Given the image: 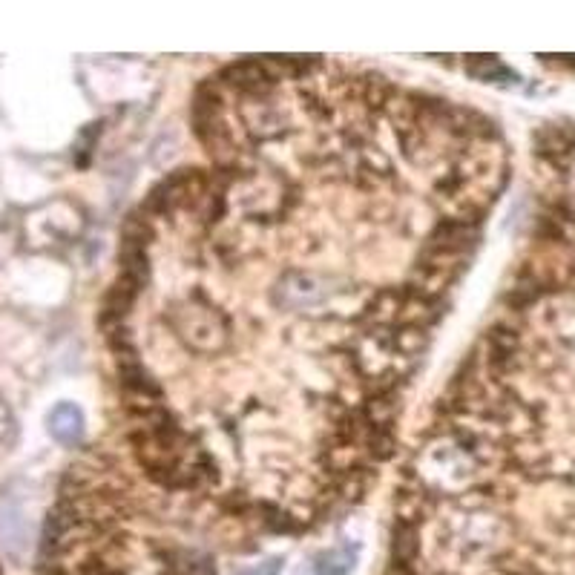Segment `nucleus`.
I'll list each match as a JSON object with an SVG mask.
<instances>
[{
  "label": "nucleus",
  "mask_w": 575,
  "mask_h": 575,
  "mask_svg": "<svg viewBox=\"0 0 575 575\" xmlns=\"http://www.w3.org/2000/svg\"><path fill=\"white\" fill-rule=\"evenodd\" d=\"M176 331L184 337V343L199 351H216L228 343V325L216 308H196L182 305L176 308Z\"/></svg>",
  "instance_id": "1"
},
{
  "label": "nucleus",
  "mask_w": 575,
  "mask_h": 575,
  "mask_svg": "<svg viewBox=\"0 0 575 575\" xmlns=\"http://www.w3.org/2000/svg\"><path fill=\"white\" fill-rule=\"evenodd\" d=\"M222 81L233 90L242 92V95H248V98H268L279 78L268 69L265 61H239V64H230L222 72Z\"/></svg>",
  "instance_id": "2"
},
{
  "label": "nucleus",
  "mask_w": 575,
  "mask_h": 575,
  "mask_svg": "<svg viewBox=\"0 0 575 575\" xmlns=\"http://www.w3.org/2000/svg\"><path fill=\"white\" fill-rule=\"evenodd\" d=\"M138 291H141V285H138L136 279H130V276L124 274L115 279L113 288H110L107 297H104V308H101V325H104V331L121 328V320H124L127 311L133 308Z\"/></svg>",
  "instance_id": "3"
},
{
  "label": "nucleus",
  "mask_w": 575,
  "mask_h": 575,
  "mask_svg": "<svg viewBox=\"0 0 575 575\" xmlns=\"http://www.w3.org/2000/svg\"><path fill=\"white\" fill-rule=\"evenodd\" d=\"M242 118H245V124H248L253 136L276 138L285 133V118L265 98H251L245 104V110H242Z\"/></svg>",
  "instance_id": "4"
},
{
  "label": "nucleus",
  "mask_w": 575,
  "mask_h": 575,
  "mask_svg": "<svg viewBox=\"0 0 575 575\" xmlns=\"http://www.w3.org/2000/svg\"><path fill=\"white\" fill-rule=\"evenodd\" d=\"M49 432L64 446H75L84 437V414L78 412L72 403H61L49 414Z\"/></svg>",
  "instance_id": "5"
},
{
  "label": "nucleus",
  "mask_w": 575,
  "mask_h": 575,
  "mask_svg": "<svg viewBox=\"0 0 575 575\" xmlns=\"http://www.w3.org/2000/svg\"><path fill=\"white\" fill-rule=\"evenodd\" d=\"M118 262H121V274L136 279L138 285L144 288V282H147V276H150L147 245H144V242H133V239H121Z\"/></svg>",
  "instance_id": "6"
},
{
  "label": "nucleus",
  "mask_w": 575,
  "mask_h": 575,
  "mask_svg": "<svg viewBox=\"0 0 575 575\" xmlns=\"http://www.w3.org/2000/svg\"><path fill=\"white\" fill-rule=\"evenodd\" d=\"M391 550H394V564L412 567V561L417 558V550H420V544H417V527H414V524H403V521H397Z\"/></svg>",
  "instance_id": "7"
},
{
  "label": "nucleus",
  "mask_w": 575,
  "mask_h": 575,
  "mask_svg": "<svg viewBox=\"0 0 575 575\" xmlns=\"http://www.w3.org/2000/svg\"><path fill=\"white\" fill-rule=\"evenodd\" d=\"M466 72H469L472 78H478V81H504V78H515V72H509V69H506L498 58H492V55H469Z\"/></svg>",
  "instance_id": "8"
},
{
  "label": "nucleus",
  "mask_w": 575,
  "mask_h": 575,
  "mask_svg": "<svg viewBox=\"0 0 575 575\" xmlns=\"http://www.w3.org/2000/svg\"><path fill=\"white\" fill-rule=\"evenodd\" d=\"M360 98H363L366 107L377 110V107H389V101L394 98V90H391V84L386 78L368 75V78L360 81Z\"/></svg>",
  "instance_id": "9"
},
{
  "label": "nucleus",
  "mask_w": 575,
  "mask_h": 575,
  "mask_svg": "<svg viewBox=\"0 0 575 575\" xmlns=\"http://www.w3.org/2000/svg\"><path fill=\"white\" fill-rule=\"evenodd\" d=\"M354 558H357V552H351L348 547L343 550H334V552H325L317 558V575H348L351 573V567H354Z\"/></svg>",
  "instance_id": "10"
},
{
  "label": "nucleus",
  "mask_w": 575,
  "mask_h": 575,
  "mask_svg": "<svg viewBox=\"0 0 575 575\" xmlns=\"http://www.w3.org/2000/svg\"><path fill=\"white\" fill-rule=\"evenodd\" d=\"M426 345H429V334H426V328H420V325H403V328L394 334V348H397L400 354H406V357L420 354Z\"/></svg>",
  "instance_id": "11"
},
{
  "label": "nucleus",
  "mask_w": 575,
  "mask_h": 575,
  "mask_svg": "<svg viewBox=\"0 0 575 575\" xmlns=\"http://www.w3.org/2000/svg\"><path fill=\"white\" fill-rule=\"evenodd\" d=\"M368 449H371V455L377 460L391 458V452H394V437H391L389 429H371V435H368Z\"/></svg>",
  "instance_id": "12"
},
{
  "label": "nucleus",
  "mask_w": 575,
  "mask_h": 575,
  "mask_svg": "<svg viewBox=\"0 0 575 575\" xmlns=\"http://www.w3.org/2000/svg\"><path fill=\"white\" fill-rule=\"evenodd\" d=\"M279 567H282V558H268L265 564L251 567V570H245V573H239V575H276L279 573Z\"/></svg>",
  "instance_id": "13"
}]
</instances>
